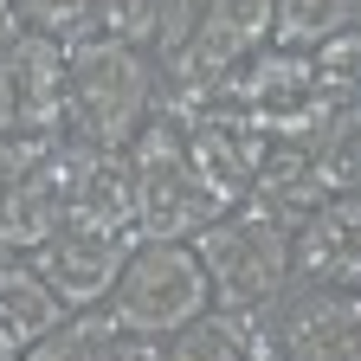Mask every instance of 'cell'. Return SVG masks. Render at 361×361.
<instances>
[{
	"instance_id": "cell-1",
	"label": "cell",
	"mask_w": 361,
	"mask_h": 361,
	"mask_svg": "<svg viewBox=\"0 0 361 361\" xmlns=\"http://www.w3.org/2000/svg\"><path fill=\"white\" fill-rule=\"evenodd\" d=\"M161 110V71L149 52L97 32L65 45V135L90 149H129Z\"/></svg>"
},
{
	"instance_id": "cell-2",
	"label": "cell",
	"mask_w": 361,
	"mask_h": 361,
	"mask_svg": "<svg viewBox=\"0 0 361 361\" xmlns=\"http://www.w3.org/2000/svg\"><path fill=\"white\" fill-rule=\"evenodd\" d=\"M290 239H297V226L258 200H239L233 213H219L194 239L207 278H213V303L239 310V316L278 303L290 290Z\"/></svg>"
},
{
	"instance_id": "cell-3",
	"label": "cell",
	"mask_w": 361,
	"mask_h": 361,
	"mask_svg": "<svg viewBox=\"0 0 361 361\" xmlns=\"http://www.w3.org/2000/svg\"><path fill=\"white\" fill-rule=\"evenodd\" d=\"M129 161H135V226H142V239H200L219 213H233L194 168L188 129L168 110L142 123V135L129 142Z\"/></svg>"
},
{
	"instance_id": "cell-4",
	"label": "cell",
	"mask_w": 361,
	"mask_h": 361,
	"mask_svg": "<svg viewBox=\"0 0 361 361\" xmlns=\"http://www.w3.org/2000/svg\"><path fill=\"white\" fill-rule=\"evenodd\" d=\"M104 310L129 336H155V342L180 336L194 316H207L213 310V278H207L194 239H142L129 252Z\"/></svg>"
},
{
	"instance_id": "cell-5",
	"label": "cell",
	"mask_w": 361,
	"mask_h": 361,
	"mask_svg": "<svg viewBox=\"0 0 361 361\" xmlns=\"http://www.w3.org/2000/svg\"><path fill=\"white\" fill-rule=\"evenodd\" d=\"M252 361H361V290H303L245 310Z\"/></svg>"
},
{
	"instance_id": "cell-6",
	"label": "cell",
	"mask_w": 361,
	"mask_h": 361,
	"mask_svg": "<svg viewBox=\"0 0 361 361\" xmlns=\"http://www.w3.org/2000/svg\"><path fill=\"white\" fill-rule=\"evenodd\" d=\"M180 129H188V155H194V168L207 174V188H213L226 207H239V200L252 194L264 155H271V135L258 129V116L239 110V104H226V97H213V104L180 110Z\"/></svg>"
},
{
	"instance_id": "cell-7",
	"label": "cell",
	"mask_w": 361,
	"mask_h": 361,
	"mask_svg": "<svg viewBox=\"0 0 361 361\" xmlns=\"http://www.w3.org/2000/svg\"><path fill=\"white\" fill-rule=\"evenodd\" d=\"M135 245H142L135 233H97V226L65 219V233H52V239H45L26 264H32L39 278L59 290V303H65V310H104Z\"/></svg>"
},
{
	"instance_id": "cell-8",
	"label": "cell",
	"mask_w": 361,
	"mask_h": 361,
	"mask_svg": "<svg viewBox=\"0 0 361 361\" xmlns=\"http://www.w3.org/2000/svg\"><path fill=\"white\" fill-rule=\"evenodd\" d=\"M84 155L90 142H52L20 180H13V194L0 200V233H7V245L20 258H32L52 233H65V219H71V194H78V174H84Z\"/></svg>"
},
{
	"instance_id": "cell-9",
	"label": "cell",
	"mask_w": 361,
	"mask_h": 361,
	"mask_svg": "<svg viewBox=\"0 0 361 361\" xmlns=\"http://www.w3.org/2000/svg\"><path fill=\"white\" fill-rule=\"evenodd\" d=\"M7 65H13V97H20V135L65 142V45L20 26V39L7 45Z\"/></svg>"
},
{
	"instance_id": "cell-10",
	"label": "cell",
	"mask_w": 361,
	"mask_h": 361,
	"mask_svg": "<svg viewBox=\"0 0 361 361\" xmlns=\"http://www.w3.org/2000/svg\"><path fill=\"white\" fill-rule=\"evenodd\" d=\"M20 361H168V342L129 336L110 310H71L65 323L39 348H26Z\"/></svg>"
},
{
	"instance_id": "cell-11",
	"label": "cell",
	"mask_w": 361,
	"mask_h": 361,
	"mask_svg": "<svg viewBox=\"0 0 361 361\" xmlns=\"http://www.w3.org/2000/svg\"><path fill=\"white\" fill-rule=\"evenodd\" d=\"M71 219L97 226V233H135L142 239V226H135V161H129V149H90L84 155Z\"/></svg>"
},
{
	"instance_id": "cell-12",
	"label": "cell",
	"mask_w": 361,
	"mask_h": 361,
	"mask_svg": "<svg viewBox=\"0 0 361 361\" xmlns=\"http://www.w3.org/2000/svg\"><path fill=\"white\" fill-rule=\"evenodd\" d=\"M310 90H316V65H310V52L258 45V52L219 84V97L239 104V110H252V116H271V110H284V104L310 97Z\"/></svg>"
},
{
	"instance_id": "cell-13",
	"label": "cell",
	"mask_w": 361,
	"mask_h": 361,
	"mask_svg": "<svg viewBox=\"0 0 361 361\" xmlns=\"http://www.w3.org/2000/svg\"><path fill=\"white\" fill-rule=\"evenodd\" d=\"M65 316H71V310L59 303V290L45 284L26 258H13L7 271H0V342H7L13 355L39 348L45 336L65 323Z\"/></svg>"
},
{
	"instance_id": "cell-14",
	"label": "cell",
	"mask_w": 361,
	"mask_h": 361,
	"mask_svg": "<svg viewBox=\"0 0 361 361\" xmlns=\"http://www.w3.org/2000/svg\"><path fill=\"white\" fill-rule=\"evenodd\" d=\"M355 20H361V0H278L271 45H284V52H316L323 39L348 32Z\"/></svg>"
},
{
	"instance_id": "cell-15",
	"label": "cell",
	"mask_w": 361,
	"mask_h": 361,
	"mask_svg": "<svg viewBox=\"0 0 361 361\" xmlns=\"http://www.w3.org/2000/svg\"><path fill=\"white\" fill-rule=\"evenodd\" d=\"M168 361H252V329L239 310H207L180 336H168Z\"/></svg>"
},
{
	"instance_id": "cell-16",
	"label": "cell",
	"mask_w": 361,
	"mask_h": 361,
	"mask_svg": "<svg viewBox=\"0 0 361 361\" xmlns=\"http://www.w3.org/2000/svg\"><path fill=\"white\" fill-rule=\"evenodd\" d=\"M13 13H20L26 32L59 39V45H78V39L104 32V7H97V0H20Z\"/></svg>"
},
{
	"instance_id": "cell-17",
	"label": "cell",
	"mask_w": 361,
	"mask_h": 361,
	"mask_svg": "<svg viewBox=\"0 0 361 361\" xmlns=\"http://www.w3.org/2000/svg\"><path fill=\"white\" fill-rule=\"evenodd\" d=\"M310 174H316V188H323V200L361 194V123H342L336 135H323V142L310 149Z\"/></svg>"
},
{
	"instance_id": "cell-18",
	"label": "cell",
	"mask_w": 361,
	"mask_h": 361,
	"mask_svg": "<svg viewBox=\"0 0 361 361\" xmlns=\"http://www.w3.org/2000/svg\"><path fill=\"white\" fill-rule=\"evenodd\" d=\"M310 65H316V84H323V90L361 97V26H348V32L323 39V45L310 52Z\"/></svg>"
},
{
	"instance_id": "cell-19",
	"label": "cell",
	"mask_w": 361,
	"mask_h": 361,
	"mask_svg": "<svg viewBox=\"0 0 361 361\" xmlns=\"http://www.w3.org/2000/svg\"><path fill=\"white\" fill-rule=\"evenodd\" d=\"M104 7V32L135 45V52H155V39H161V7L168 0H97Z\"/></svg>"
},
{
	"instance_id": "cell-20",
	"label": "cell",
	"mask_w": 361,
	"mask_h": 361,
	"mask_svg": "<svg viewBox=\"0 0 361 361\" xmlns=\"http://www.w3.org/2000/svg\"><path fill=\"white\" fill-rule=\"evenodd\" d=\"M45 149H52V142H32V135H0V200L13 194V180H20Z\"/></svg>"
},
{
	"instance_id": "cell-21",
	"label": "cell",
	"mask_w": 361,
	"mask_h": 361,
	"mask_svg": "<svg viewBox=\"0 0 361 361\" xmlns=\"http://www.w3.org/2000/svg\"><path fill=\"white\" fill-rule=\"evenodd\" d=\"M0 135H20V97H13V65L0 52Z\"/></svg>"
},
{
	"instance_id": "cell-22",
	"label": "cell",
	"mask_w": 361,
	"mask_h": 361,
	"mask_svg": "<svg viewBox=\"0 0 361 361\" xmlns=\"http://www.w3.org/2000/svg\"><path fill=\"white\" fill-rule=\"evenodd\" d=\"M20 39V13H13V0H0V52Z\"/></svg>"
},
{
	"instance_id": "cell-23",
	"label": "cell",
	"mask_w": 361,
	"mask_h": 361,
	"mask_svg": "<svg viewBox=\"0 0 361 361\" xmlns=\"http://www.w3.org/2000/svg\"><path fill=\"white\" fill-rule=\"evenodd\" d=\"M13 258H20V252H13V245H7V233H0V271H7V264H13Z\"/></svg>"
},
{
	"instance_id": "cell-24",
	"label": "cell",
	"mask_w": 361,
	"mask_h": 361,
	"mask_svg": "<svg viewBox=\"0 0 361 361\" xmlns=\"http://www.w3.org/2000/svg\"><path fill=\"white\" fill-rule=\"evenodd\" d=\"M0 361H20V355H13V348H7V342H0Z\"/></svg>"
}]
</instances>
